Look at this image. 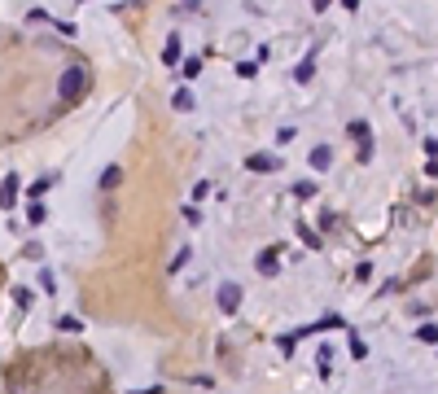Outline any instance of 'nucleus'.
<instances>
[{
	"instance_id": "nucleus-11",
	"label": "nucleus",
	"mask_w": 438,
	"mask_h": 394,
	"mask_svg": "<svg viewBox=\"0 0 438 394\" xmlns=\"http://www.w3.org/2000/svg\"><path fill=\"white\" fill-rule=\"evenodd\" d=\"M53 180H57V175H40V180H36V184H31V197H40V193H48V184H53Z\"/></svg>"
},
{
	"instance_id": "nucleus-6",
	"label": "nucleus",
	"mask_w": 438,
	"mask_h": 394,
	"mask_svg": "<svg viewBox=\"0 0 438 394\" xmlns=\"http://www.w3.org/2000/svg\"><path fill=\"white\" fill-rule=\"evenodd\" d=\"M312 75H316V61H312V57L294 66V79H298V84H307V79H312Z\"/></svg>"
},
{
	"instance_id": "nucleus-3",
	"label": "nucleus",
	"mask_w": 438,
	"mask_h": 394,
	"mask_svg": "<svg viewBox=\"0 0 438 394\" xmlns=\"http://www.w3.org/2000/svg\"><path fill=\"white\" fill-rule=\"evenodd\" d=\"M246 167H250V171H277L281 162H277V158H268V154H250V158H246Z\"/></svg>"
},
{
	"instance_id": "nucleus-9",
	"label": "nucleus",
	"mask_w": 438,
	"mask_h": 394,
	"mask_svg": "<svg viewBox=\"0 0 438 394\" xmlns=\"http://www.w3.org/2000/svg\"><path fill=\"white\" fill-rule=\"evenodd\" d=\"M13 193H18V184L5 180V184H0V206H13Z\"/></svg>"
},
{
	"instance_id": "nucleus-2",
	"label": "nucleus",
	"mask_w": 438,
	"mask_h": 394,
	"mask_svg": "<svg viewBox=\"0 0 438 394\" xmlns=\"http://www.w3.org/2000/svg\"><path fill=\"white\" fill-rule=\"evenodd\" d=\"M237 307H241V285H237V281L219 285V311H228V316H233Z\"/></svg>"
},
{
	"instance_id": "nucleus-7",
	"label": "nucleus",
	"mask_w": 438,
	"mask_h": 394,
	"mask_svg": "<svg viewBox=\"0 0 438 394\" xmlns=\"http://www.w3.org/2000/svg\"><path fill=\"white\" fill-rule=\"evenodd\" d=\"M171 105H175V110H193V92H189V88H180V92L171 96Z\"/></svg>"
},
{
	"instance_id": "nucleus-4",
	"label": "nucleus",
	"mask_w": 438,
	"mask_h": 394,
	"mask_svg": "<svg viewBox=\"0 0 438 394\" xmlns=\"http://www.w3.org/2000/svg\"><path fill=\"white\" fill-rule=\"evenodd\" d=\"M329 162H333L329 145H316V149H312V167H316V171H329Z\"/></svg>"
},
{
	"instance_id": "nucleus-10",
	"label": "nucleus",
	"mask_w": 438,
	"mask_h": 394,
	"mask_svg": "<svg viewBox=\"0 0 438 394\" xmlns=\"http://www.w3.org/2000/svg\"><path fill=\"white\" fill-rule=\"evenodd\" d=\"M258 272H268V276L277 272V254H272V250H268V254H258Z\"/></svg>"
},
{
	"instance_id": "nucleus-13",
	"label": "nucleus",
	"mask_w": 438,
	"mask_h": 394,
	"mask_svg": "<svg viewBox=\"0 0 438 394\" xmlns=\"http://www.w3.org/2000/svg\"><path fill=\"white\" fill-rule=\"evenodd\" d=\"M298 237H302V241H307V245H312V250H320V237H316V233H312V228H298Z\"/></svg>"
},
{
	"instance_id": "nucleus-1",
	"label": "nucleus",
	"mask_w": 438,
	"mask_h": 394,
	"mask_svg": "<svg viewBox=\"0 0 438 394\" xmlns=\"http://www.w3.org/2000/svg\"><path fill=\"white\" fill-rule=\"evenodd\" d=\"M88 88V71L84 66H71L66 75H61V84H57V101L61 105H71V101H79V92Z\"/></svg>"
},
{
	"instance_id": "nucleus-5",
	"label": "nucleus",
	"mask_w": 438,
	"mask_h": 394,
	"mask_svg": "<svg viewBox=\"0 0 438 394\" xmlns=\"http://www.w3.org/2000/svg\"><path fill=\"white\" fill-rule=\"evenodd\" d=\"M346 131H351L355 140H364V149H372V131H368V123H351Z\"/></svg>"
},
{
	"instance_id": "nucleus-14",
	"label": "nucleus",
	"mask_w": 438,
	"mask_h": 394,
	"mask_svg": "<svg viewBox=\"0 0 438 394\" xmlns=\"http://www.w3.org/2000/svg\"><path fill=\"white\" fill-rule=\"evenodd\" d=\"M198 71H202V61H198V57H189V61H184V71H180V75H184V79H193V75H198Z\"/></svg>"
},
{
	"instance_id": "nucleus-8",
	"label": "nucleus",
	"mask_w": 438,
	"mask_h": 394,
	"mask_svg": "<svg viewBox=\"0 0 438 394\" xmlns=\"http://www.w3.org/2000/svg\"><path fill=\"white\" fill-rule=\"evenodd\" d=\"M119 180H123V171H119V167H105V171H101V189H115Z\"/></svg>"
},
{
	"instance_id": "nucleus-15",
	"label": "nucleus",
	"mask_w": 438,
	"mask_h": 394,
	"mask_svg": "<svg viewBox=\"0 0 438 394\" xmlns=\"http://www.w3.org/2000/svg\"><path fill=\"white\" fill-rule=\"evenodd\" d=\"M294 193H298V197H316V184H312V180H302V184H298Z\"/></svg>"
},
{
	"instance_id": "nucleus-12",
	"label": "nucleus",
	"mask_w": 438,
	"mask_h": 394,
	"mask_svg": "<svg viewBox=\"0 0 438 394\" xmlns=\"http://www.w3.org/2000/svg\"><path fill=\"white\" fill-rule=\"evenodd\" d=\"M416 337H421V342H438V328H434V324H421Z\"/></svg>"
}]
</instances>
